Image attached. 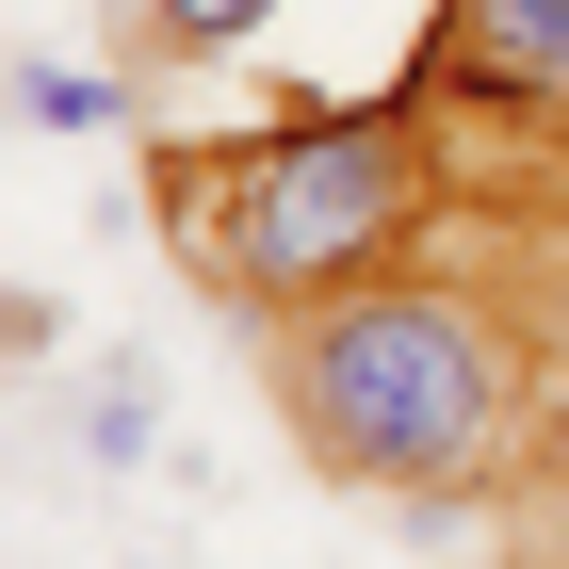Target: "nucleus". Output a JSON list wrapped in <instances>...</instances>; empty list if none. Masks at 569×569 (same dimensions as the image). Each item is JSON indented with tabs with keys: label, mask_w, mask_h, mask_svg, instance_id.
Listing matches in <instances>:
<instances>
[{
	"label": "nucleus",
	"mask_w": 569,
	"mask_h": 569,
	"mask_svg": "<svg viewBox=\"0 0 569 569\" xmlns=\"http://www.w3.org/2000/svg\"><path fill=\"white\" fill-rule=\"evenodd\" d=\"M261 391L309 439V472L375 488V505H423V488H488L521 472L537 423V358L521 326L439 261H391L326 309H277L261 326Z\"/></svg>",
	"instance_id": "f257e3e1"
},
{
	"label": "nucleus",
	"mask_w": 569,
	"mask_h": 569,
	"mask_svg": "<svg viewBox=\"0 0 569 569\" xmlns=\"http://www.w3.org/2000/svg\"><path fill=\"white\" fill-rule=\"evenodd\" d=\"M147 212H163L179 277L228 326H277V309H326L358 277H391L456 196H439V147L391 82V98H293V114H244V131L179 147L147 179Z\"/></svg>",
	"instance_id": "f03ea898"
},
{
	"label": "nucleus",
	"mask_w": 569,
	"mask_h": 569,
	"mask_svg": "<svg viewBox=\"0 0 569 569\" xmlns=\"http://www.w3.org/2000/svg\"><path fill=\"white\" fill-rule=\"evenodd\" d=\"M407 114L456 212L569 228V0H423Z\"/></svg>",
	"instance_id": "7ed1b4c3"
},
{
	"label": "nucleus",
	"mask_w": 569,
	"mask_h": 569,
	"mask_svg": "<svg viewBox=\"0 0 569 569\" xmlns=\"http://www.w3.org/2000/svg\"><path fill=\"white\" fill-rule=\"evenodd\" d=\"M293 17L309 0H114V66H131L147 98L163 82H244V66H277Z\"/></svg>",
	"instance_id": "20e7f679"
},
{
	"label": "nucleus",
	"mask_w": 569,
	"mask_h": 569,
	"mask_svg": "<svg viewBox=\"0 0 569 569\" xmlns=\"http://www.w3.org/2000/svg\"><path fill=\"white\" fill-rule=\"evenodd\" d=\"M98 456V472H147V456H163V375H147V358H98L82 375V423H66Z\"/></svg>",
	"instance_id": "39448f33"
},
{
	"label": "nucleus",
	"mask_w": 569,
	"mask_h": 569,
	"mask_svg": "<svg viewBox=\"0 0 569 569\" xmlns=\"http://www.w3.org/2000/svg\"><path fill=\"white\" fill-rule=\"evenodd\" d=\"M17 114H33V131H131L147 82H131V66H66V49H33V66H17Z\"/></svg>",
	"instance_id": "423d86ee"
},
{
	"label": "nucleus",
	"mask_w": 569,
	"mask_h": 569,
	"mask_svg": "<svg viewBox=\"0 0 569 569\" xmlns=\"http://www.w3.org/2000/svg\"><path fill=\"white\" fill-rule=\"evenodd\" d=\"M537 505H553V537H569V439H553V472H537Z\"/></svg>",
	"instance_id": "0eeeda50"
}]
</instances>
